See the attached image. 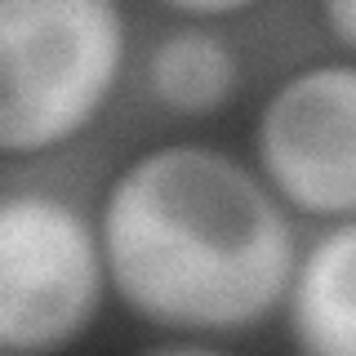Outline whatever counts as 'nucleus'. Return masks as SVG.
Returning a JSON list of instances; mask_svg holds the SVG:
<instances>
[{
  "mask_svg": "<svg viewBox=\"0 0 356 356\" xmlns=\"http://www.w3.org/2000/svg\"><path fill=\"white\" fill-rule=\"evenodd\" d=\"M107 285L178 334H241L285 303L294 227L250 165L200 143L152 147L111 178L98 214Z\"/></svg>",
  "mask_w": 356,
  "mask_h": 356,
  "instance_id": "1",
  "label": "nucleus"
},
{
  "mask_svg": "<svg viewBox=\"0 0 356 356\" xmlns=\"http://www.w3.org/2000/svg\"><path fill=\"white\" fill-rule=\"evenodd\" d=\"M125 54L111 0H0V156H40L85 134Z\"/></svg>",
  "mask_w": 356,
  "mask_h": 356,
  "instance_id": "2",
  "label": "nucleus"
},
{
  "mask_svg": "<svg viewBox=\"0 0 356 356\" xmlns=\"http://www.w3.org/2000/svg\"><path fill=\"white\" fill-rule=\"evenodd\" d=\"M107 294L98 222L54 192H0V356L81 343Z\"/></svg>",
  "mask_w": 356,
  "mask_h": 356,
  "instance_id": "3",
  "label": "nucleus"
},
{
  "mask_svg": "<svg viewBox=\"0 0 356 356\" xmlns=\"http://www.w3.org/2000/svg\"><path fill=\"white\" fill-rule=\"evenodd\" d=\"M254 152L281 205L356 218V63H316L276 85L254 125Z\"/></svg>",
  "mask_w": 356,
  "mask_h": 356,
  "instance_id": "4",
  "label": "nucleus"
},
{
  "mask_svg": "<svg viewBox=\"0 0 356 356\" xmlns=\"http://www.w3.org/2000/svg\"><path fill=\"white\" fill-rule=\"evenodd\" d=\"M285 321L298 356H356V218L298 254Z\"/></svg>",
  "mask_w": 356,
  "mask_h": 356,
  "instance_id": "5",
  "label": "nucleus"
},
{
  "mask_svg": "<svg viewBox=\"0 0 356 356\" xmlns=\"http://www.w3.org/2000/svg\"><path fill=\"white\" fill-rule=\"evenodd\" d=\"M147 89L178 116H214L241 89V58L214 27L178 22L147 54Z\"/></svg>",
  "mask_w": 356,
  "mask_h": 356,
  "instance_id": "6",
  "label": "nucleus"
},
{
  "mask_svg": "<svg viewBox=\"0 0 356 356\" xmlns=\"http://www.w3.org/2000/svg\"><path fill=\"white\" fill-rule=\"evenodd\" d=\"M321 22L330 27V36L343 44L348 54H356V0H330L321 9Z\"/></svg>",
  "mask_w": 356,
  "mask_h": 356,
  "instance_id": "7",
  "label": "nucleus"
},
{
  "mask_svg": "<svg viewBox=\"0 0 356 356\" xmlns=\"http://www.w3.org/2000/svg\"><path fill=\"white\" fill-rule=\"evenodd\" d=\"M170 14H178L183 22H196V27H205V22H218V18H236L245 14V0H214V5H170Z\"/></svg>",
  "mask_w": 356,
  "mask_h": 356,
  "instance_id": "8",
  "label": "nucleus"
},
{
  "mask_svg": "<svg viewBox=\"0 0 356 356\" xmlns=\"http://www.w3.org/2000/svg\"><path fill=\"white\" fill-rule=\"evenodd\" d=\"M138 356H232V352H218L209 343H161V348H147Z\"/></svg>",
  "mask_w": 356,
  "mask_h": 356,
  "instance_id": "9",
  "label": "nucleus"
}]
</instances>
